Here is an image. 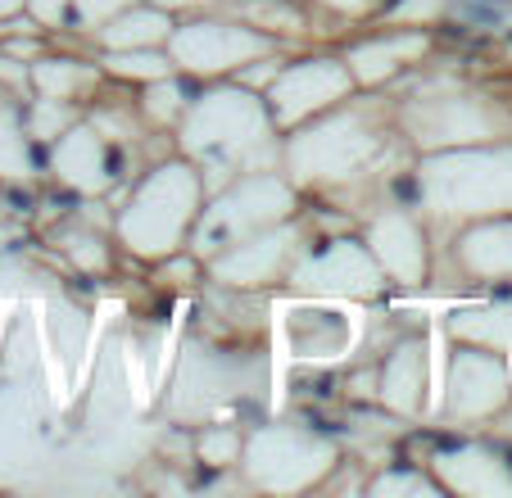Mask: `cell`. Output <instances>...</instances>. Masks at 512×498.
Returning <instances> with one entry per match:
<instances>
[{
	"mask_svg": "<svg viewBox=\"0 0 512 498\" xmlns=\"http://www.w3.org/2000/svg\"><path fill=\"white\" fill-rule=\"evenodd\" d=\"M354 87V73L340 68L336 59H304V64L286 68L272 87V109H277L281 123H304L318 109H331L349 96Z\"/></svg>",
	"mask_w": 512,
	"mask_h": 498,
	"instance_id": "1",
	"label": "cell"
},
{
	"mask_svg": "<svg viewBox=\"0 0 512 498\" xmlns=\"http://www.w3.org/2000/svg\"><path fill=\"white\" fill-rule=\"evenodd\" d=\"M173 50L182 68L209 73V68H236L250 55L268 50L259 28H241V23H195L186 32H173Z\"/></svg>",
	"mask_w": 512,
	"mask_h": 498,
	"instance_id": "2",
	"label": "cell"
},
{
	"mask_svg": "<svg viewBox=\"0 0 512 498\" xmlns=\"http://www.w3.org/2000/svg\"><path fill=\"white\" fill-rule=\"evenodd\" d=\"M422 50H426L422 32H408V37H377L349 55V73L363 77V82H381V77L395 73L408 55H422Z\"/></svg>",
	"mask_w": 512,
	"mask_h": 498,
	"instance_id": "3",
	"label": "cell"
},
{
	"mask_svg": "<svg viewBox=\"0 0 512 498\" xmlns=\"http://www.w3.org/2000/svg\"><path fill=\"white\" fill-rule=\"evenodd\" d=\"M100 28H105L100 37H105L114 50H132V46H136V50H150L155 41H168V37H173V23H168L164 14H150V10H136V14H132L127 5H123L118 14H109Z\"/></svg>",
	"mask_w": 512,
	"mask_h": 498,
	"instance_id": "4",
	"label": "cell"
},
{
	"mask_svg": "<svg viewBox=\"0 0 512 498\" xmlns=\"http://www.w3.org/2000/svg\"><path fill=\"white\" fill-rule=\"evenodd\" d=\"M422 345H399L395 358H390L386 367V403L395 412H417V403H422Z\"/></svg>",
	"mask_w": 512,
	"mask_h": 498,
	"instance_id": "5",
	"label": "cell"
},
{
	"mask_svg": "<svg viewBox=\"0 0 512 498\" xmlns=\"http://www.w3.org/2000/svg\"><path fill=\"white\" fill-rule=\"evenodd\" d=\"M236 453H241V440H218V435H204V444H200V458L209 462V467H227V462H236Z\"/></svg>",
	"mask_w": 512,
	"mask_h": 498,
	"instance_id": "6",
	"label": "cell"
},
{
	"mask_svg": "<svg viewBox=\"0 0 512 498\" xmlns=\"http://www.w3.org/2000/svg\"><path fill=\"white\" fill-rule=\"evenodd\" d=\"M327 10H340V14H354V19H363L368 10H377L381 0H322Z\"/></svg>",
	"mask_w": 512,
	"mask_h": 498,
	"instance_id": "7",
	"label": "cell"
}]
</instances>
